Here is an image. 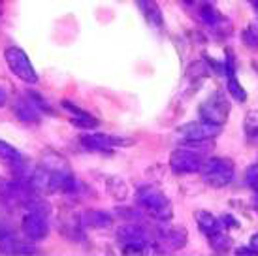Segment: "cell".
<instances>
[{"label":"cell","mask_w":258,"mask_h":256,"mask_svg":"<svg viewBox=\"0 0 258 256\" xmlns=\"http://www.w3.org/2000/svg\"><path fill=\"white\" fill-rule=\"evenodd\" d=\"M138 207L149 213L157 222H170L173 219V206L164 192L153 185H144L136 190Z\"/></svg>","instance_id":"6da1fadb"},{"label":"cell","mask_w":258,"mask_h":256,"mask_svg":"<svg viewBox=\"0 0 258 256\" xmlns=\"http://www.w3.org/2000/svg\"><path fill=\"white\" fill-rule=\"evenodd\" d=\"M117 239L121 243L122 252H130V254H140V252H147V250H157V243L147 232V228L140 222H126L119 226L117 230Z\"/></svg>","instance_id":"7a4b0ae2"},{"label":"cell","mask_w":258,"mask_h":256,"mask_svg":"<svg viewBox=\"0 0 258 256\" xmlns=\"http://www.w3.org/2000/svg\"><path fill=\"white\" fill-rule=\"evenodd\" d=\"M200 175L211 188H224L236 177V166L226 157H211L202 162Z\"/></svg>","instance_id":"3957f363"},{"label":"cell","mask_w":258,"mask_h":256,"mask_svg":"<svg viewBox=\"0 0 258 256\" xmlns=\"http://www.w3.org/2000/svg\"><path fill=\"white\" fill-rule=\"evenodd\" d=\"M4 60H6L10 72L15 78H19L23 83L27 85H36L40 78H38L36 68L32 66L29 55L21 49V47H6L4 51Z\"/></svg>","instance_id":"277c9868"},{"label":"cell","mask_w":258,"mask_h":256,"mask_svg":"<svg viewBox=\"0 0 258 256\" xmlns=\"http://www.w3.org/2000/svg\"><path fill=\"white\" fill-rule=\"evenodd\" d=\"M198 115H200L202 121L222 126L230 117V104L228 100H226V96L222 93H215L213 96H209L206 102L200 104Z\"/></svg>","instance_id":"5b68a950"},{"label":"cell","mask_w":258,"mask_h":256,"mask_svg":"<svg viewBox=\"0 0 258 256\" xmlns=\"http://www.w3.org/2000/svg\"><path fill=\"white\" fill-rule=\"evenodd\" d=\"M202 153L200 151L192 149L188 145L177 147L170 157V168L173 173L177 175H186V173H198L202 168Z\"/></svg>","instance_id":"8992f818"},{"label":"cell","mask_w":258,"mask_h":256,"mask_svg":"<svg viewBox=\"0 0 258 256\" xmlns=\"http://www.w3.org/2000/svg\"><path fill=\"white\" fill-rule=\"evenodd\" d=\"M221 130L222 126H217V124H211V122H206L200 119V121L179 126L177 128V136L183 140V143L211 142V140H215V136L221 134Z\"/></svg>","instance_id":"52a82bcc"},{"label":"cell","mask_w":258,"mask_h":256,"mask_svg":"<svg viewBox=\"0 0 258 256\" xmlns=\"http://www.w3.org/2000/svg\"><path fill=\"white\" fill-rule=\"evenodd\" d=\"M81 145L89 151H111L115 147H128L134 143L132 138L115 134H102V132H91V134L81 136Z\"/></svg>","instance_id":"ba28073f"},{"label":"cell","mask_w":258,"mask_h":256,"mask_svg":"<svg viewBox=\"0 0 258 256\" xmlns=\"http://www.w3.org/2000/svg\"><path fill=\"white\" fill-rule=\"evenodd\" d=\"M21 230L29 241H42L49 234V224H47V215L38 213V211H23Z\"/></svg>","instance_id":"9c48e42d"},{"label":"cell","mask_w":258,"mask_h":256,"mask_svg":"<svg viewBox=\"0 0 258 256\" xmlns=\"http://www.w3.org/2000/svg\"><path fill=\"white\" fill-rule=\"evenodd\" d=\"M157 249L158 252H173L181 250L188 243V232L186 228H170L164 226L157 232Z\"/></svg>","instance_id":"30bf717a"},{"label":"cell","mask_w":258,"mask_h":256,"mask_svg":"<svg viewBox=\"0 0 258 256\" xmlns=\"http://www.w3.org/2000/svg\"><path fill=\"white\" fill-rule=\"evenodd\" d=\"M40 252L32 241H19L15 234L6 226H0V254H34Z\"/></svg>","instance_id":"8fae6325"},{"label":"cell","mask_w":258,"mask_h":256,"mask_svg":"<svg viewBox=\"0 0 258 256\" xmlns=\"http://www.w3.org/2000/svg\"><path fill=\"white\" fill-rule=\"evenodd\" d=\"M200 19L206 27H209V29L213 30V32H217L219 36L232 34V23H230V19H226L213 4H202Z\"/></svg>","instance_id":"7c38bea8"},{"label":"cell","mask_w":258,"mask_h":256,"mask_svg":"<svg viewBox=\"0 0 258 256\" xmlns=\"http://www.w3.org/2000/svg\"><path fill=\"white\" fill-rule=\"evenodd\" d=\"M224 76H226V91L236 102H245L247 100V91L239 83L236 76V58L232 51H226V60H224Z\"/></svg>","instance_id":"4fadbf2b"},{"label":"cell","mask_w":258,"mask_h":256,"mask_svg":"<svg viewBox=\"0 0 258 256\" xmlns=\"http://www.w3.org/2000/svg\"><path fill=\"white\" fill-rule=\"evenodd\" d=\"M14 115L25 124H40V119H42V111L38 109L32 100L29 96H21L14 102Z\"/></svg>","instance_id":"5bb4252c"},{"label":"cell","mask_w":258,"mask_h":256,"mask_svg":"<svg viewBox=\"0 0 258 256\" xmlns=\"http://www.w3.org/2000/svg\"><path fill=\"white\" fill-rule=\"evenodd\" d=\"M81 224L93 230H108L113 226V215L104 209H85L81 215Z\"/></svg>","instance_id":"9a60e30c"},{"label":"cell","mask_w":258,"mask_h":256,"mask_svg":"<svg viewBox=\"0 0 258 256\" xmlns=\"http://www.w3.org/2000/svg\"><path fill=\"white\" fill-rule=\"evenodd\" d=\"M136 6L149 25L157 27V29L164 27V15H162V10H160L157 0H136Z\"/></svg>","instance_id":"2e32d148"},{"label":"cell","mask_w":258,"mask_h":256,"mask_svg":"<svg viewBox=\"0 0 258 256\" xmlns=\"http://www.w3.org/2000/svg\"><path fill=\"white\" fill-rule=\"evenodd\" d=\"M194 221H196V224H198V228H200V232L206 235V237H209V235H213V234H217V232L224 230L221 219L215 217L213 213L206 211V209H198V211L194 213Z\"/></svg>","instance_id":"e0dca14e"},{"label":"cell","mask_w":258,"mask_h":256,"mask_svg":"<svg viewBox=\"0 0 258 256\" xmlns=\"http://www.w3.org/2000/svg\"><path fill=\"white\" fill-rule=\"evenodd\" d=\"M208 243H209V247L213 250H217V252H228V250L232 249V237H230L224 230H221V232H217V234H213V235H209Z\"/></svg>","instance_id":"ac0fdd59"},{"label":"cell","mask_w":258,"mask_h":256,"mask_svg":"<svg viewBox=\"0 0 258 256\" xmlns=\"http://www.w3.org/2000/svg\"><path fill=\"white\" fill-rule=\"evenodd\" d=\"M241 40L249 49L258 51V21H252L245 27L241 32Z\"/></svg>","instance_id":"d6986e66"},{"label":"cell","mask_w":258,"mask_h":256,"mask_svg":"<svg viewBox=\"0 0 258 256\" xmlns=\"http://www.w3.org/2000/svg\"><path fill=\"white\" fill-rule=\"evenodd\" d=\"M21 153L15 149L14 145H10L8 142H2L0 140V160L2 162H6V164H17L19 160H21Z\"/></svg>","instance_id":"ffe728a7"},{"label":"cell","mask_w":258,"mask_h":256,"mask_svg":"<svg viewBox=\"0 0 258 256\" xmlns=\"http://www.w3.org/2000/svg\"><path fill=\"white\" fill-rule=\"evenodd\" d=\"M245 134L251 142H258V109H252L245 117Z\"/></svg>","instance_id":"44dd1931"},{"label":"cell","mask_w":258,"mask_h":256,"mask_svg":"<svg viewBox=\"0 0 258 256\" xmlns=\"http://www.w3.org/2000/svg\"><path fill=\"white\" fill-rule=\"evenodd\" d=\"M115 215L121 217L122 221H128V222H138L144 219V211L134 209V207H117V209H115Z\"/></svg>","instance_id":"7402d4cb"},{"label":"cell","mask_w":258,"mask_h":256,"mask_svg":"<svg viewBox=\"0 0 258 256\" xmlns=\"http://www.w3.org/2000/svg\"><path fill=\"white\" fill-rule=\"evenodd\" d=\"M108 188H109V192L113 194V198H117V200L126 198V192H128V188H126L124 181H121V179L109 177L108 179Z\"/></svg>","instance_id":"603a6c76"},{"label":"cell","mask_w":258,"mask_h":256,"mask_svg":"<svg viewBox=\"0 0 258 256\" xmlns=\"http://www.w3.org/2000/svg\"><path fill=\"white\" fill-rule=\"evenodd\" d=\"M27 96H29L30 100H32V104L42 111V113H49V115H53V109H51V106H49V102L43 98L42 94L40 93H36V91H32L30 89L29 93H27Z\"/></svg>","instance_id":"cb8c5ba5"},{"label":"cell","mask_w":258,"mask_h":256,"mask_svg":"<svg viewBox=\"0 0 258 256\" xmlns=\"http://www.w3.org/2000/svg\"><path fill=\"white\" fill-rule=\"evenodd\" d=\"M245 181H247V185L251 186L252 190H258V164H252V166L247 168Z\"/></svg>","instance_id":"d4e9b609"},{"label":"cell","mask_w":258,"mask_h":256,"mask_svg":"<svg viewBox=\"0 0 258 256\" xmlns=\"http://www.w3.org/2000/svg\"><path fill=\"white\" fill-rule=\"evenodd\" d=\"M221 222H222V226H224V230H226V228H237V226H239V222H237L230 213L228 215H222Z\"/></svg>","instance_id":"484cf974"},{"label":"cell","mask_w":258,"mask_h":256,"mask_svg":"<svg viewBox=\"0 0 258 256\" xmlns=\"http://www.w3.org/2000/svg\"><path fill=\"white\" fill-rule=\"evenodd\" d=\"M249 247H251V249L258 254V232H256V234H252V235H251V241H249Z\"/></svg>","instance_id":"4316f807"},{"label":"cell","mask_w":258,"mask_h":256,"mask_svg":"<svg viewBox=\"0 0 258 256\" xmlns=\"http://www.w3.org/2000/svg\"><path fill=\"white\" fill-rule=\"evenodd\" d=\"M236 254H256V252L251 247H239V249H236Z\"/></svg>","instance_id":"83f0119b"},{"label":"cell","mask_w":258,"mask_h":256,"mask_svg":"<svg viewBox=\"0 0 258 256\" xmlns=\"http://www.w3.org/2000/svg\"><path fill=\"white\" fill-rule=\"evenodd\" d=\"M6 102H8V93L0 87V107L6 106Z\"/></svg>","instance_id":"f1b7e54d"},{"label":"cell","mask_w":258,"mask_h":256,"mask_svg":"<svg viewBox=\"0 0 258 256\" xmlns=\"http://www.w3.org/2000/svg\"><path fill=\"white\" fill-rule=\"evenodd\" d=\"M254 207H256L258 211V190H254Z\"/></svg>","instance_id":"f546056e"},{"label":"cell","mask_w":258,"mask_h":256,"mask_svg":"<svg viewBox=\"0 0 258 256\" xmlns=\"http://www.w3.org/2000/svg\"><path fill=\"white\" fill-rule=\"evenodd\" d=\"M215 2L217 0H202V4H213V6H215Z\"/></svg>","instance_id":"4dcf8cb0"},{"label":"cell","mask_w":258,"mask_h":256,"mask_svg":"<svg viewBox=\"0 0 258 256\" xmlns=\"http://www.w3.org/2000/svg\"><path fill=\"white\" fill-rule=\"evenodd\" d=\"M181 2H185L186 6H192V4H194V0H181Z\"/></svg>","instance_id":"1f68e13d"},{"label":"cell","mask_w":258,"mask_h":256,"mask_svg":"<svg viewBox=\"0 0 258 256\" xmlns=\"http://www.w3.org/2000/svg\"><path fill=\"white\" fill-rule=\"evenodd\" d=\"M2 12H4V0H0V15H2Z\"/></svg>","instance_id":"d6a6232c"}]
</instances>
